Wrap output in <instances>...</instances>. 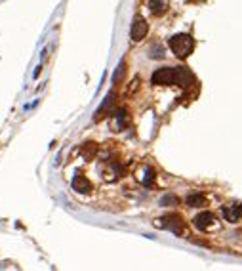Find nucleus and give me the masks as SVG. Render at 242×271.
Here are the masks:
<instances>
[{
	"instance_id": "2eb2a0df",
	"label": "nucleus",
	"mask_w": 242,
	"mask_h": 271,
	"mask_svg": "<svg viewBox=\"0 0 242 271\" xmlns=\"http://www.w3.org/2000/svg\"><path fill=\"white\" fill-rule=\"evenodd\" d=\"M189 2H202V0H189Z\"/></svg>"
},
{
	"instance_id": "f03ea898",
	"label": "nucleus",
	"mask_w": 242,
	"mask_h": 271,
	"mask_svg": "<svg viewBox=\"0 0 242 271\" xmlns=\"http://www.w3.org/2000/svg\"><path fill=\"white\" fill-rule=\"evenodd\" d=\"M153 84H178V67H164L153 73Z\"/></svg>"
},
{
	"instance_id": "f8f14e48",
	"label": "nucleus",
	"mask_w": 242,
	"mask_h": 271,
	"mask_svg": "<svg viewBox=\"0 0 242 271\" xmlns=\"http://www.w3.org/2000/svg\"><path fill=\"white\" fill-rule=\"evenodd\" d=\"M143 174H145V176L141 178V184H143V185H153V182H155V178H156L155 172H153L151 168H147V170H145Z\"/></svg>"
},
{
	"instance_id": "7ed1b4c3",
	"label": "nucleus",
	"mask_w": 242,
	"mask_h": 271,
	"mask_svg": "<svg viewBox=\"0 0 242 271\" xmlns=\"http://www.w3.org/2000/svg\"><path fill=\"white\" fill-rule=\"evenodd\" d=\"M160 220H162L160 225H162L164 229H170V231L176 233V235H183V233H185V223H183V220H181L178 214L164 216V218H160Z\"/></svg>"
},
{
	"instance_id": "9d476101",
	"label": "nucleus",
	"mask_w": 242,
	"mask_h": 271,
	"mask_svg": "<svg viewBox=\"0 0 242 271\" xmlns=\"http://www.w3.org/2000/svg\"><path fill=\"white\" fill-rule=\"evenodd\" d=\"M97 155V144L95 142H86L82 145V157L86 160H92Z\"/></svg>"
},
{
	"instance_id": "f257e3e1",
	"label": "nucleus",
	"mask_w": 242,
	"mask_h": 271,
	"mask_svg": "<svg viewBox=\"0 0 242 271\" xmlns=\"http://www.w3.org/2000/svg\"><path fill=\"white\" fill-rule=\"evenodd\" d=\"M170 48L176 54V57L180 59H185V57L191 56V52L195 50V40L191 35L187 32H180V35H174L170 39Z\"/></svg>"
},
{
	"instance_id": "9b49d317",
	"label": "nucleus",
	"mask_w": 242,
	"mask_h": 271,
	"mask_svg": "<svg viewBox=\"0 0 242 271\" xmlns=\"http://www.w3.org/2000/svg\"><path fill=\"white\" fill-rule=\"evenodd\" d=\"M187 205L189 207H204V205H206V199H204L200 193H193V195H189Z\"/></svg>"
},
{
	"instance_id": "4468645a",
	"label": "nucleus",
	"mask_w": 242,
	"mask_h": 271,
	"mask_svg": "<svg viewBox=\"0 0 242 271\" xmlns=\"http://www.w3.org/2000/svg\"><path fill=\"white\" fill-rule=\"evenodd\" d=\"M170 202H174V205H176V202H178V199H176L174 195H166L164 199H162V205H164V207H170Z\"/></svg>"
},
{
	"instance_id": "39448f33",
	"label": "nucleus",
	"mask_w": 242,
	"mask_h": 271,
	"mask_svg": "<svg viewBox=\"0 0 242 271\" xmlns=\"http://www.w3.org/2000/svg\"><path fill=\"white\" fill-rule=\"evenodd\" d=\"M223 218H225L227 222H231V223L240 222V220H242V205H238V202L225 205V207H223Z\"/></svg>"
},
{
	"instance_id": "20e7f679",
	"label": "nucleus",
	"mask_w": 242,
	"mask_h": 271,
	"mask_svg": "<svg viewBox=\"0 0 242 271\" xmlns=\"http://www.w3.org/2000/svg\"><path fill=\"white\" fill-rule=\"evenodd\" d=\"M147 32H149L147 21H145V19H143L141 16H137L135 19H133V23H132V40L140 42V40H143L145 37H147Z\"/></svg>"
},
{
	"instance_id": "0eeeda50",
	"label": "nucleus",
	"mask_w": 242,
	"mask_h": 271,
	"mask_svg": "<svg viewBox=\"0 0 242 271\" xmlns=\"http://www.w3.org/2000/svg\"><path fill=\"white\" fill-rule=\"evenodd\" d=\"M73 189L78 193H90L92 191V184H90V180H88L86 176L77 174L75 180H73Z\"/></svg>"
},
{
	"instance_id": "ddd939ff",
	"label": "nucleus",
	"mask_w": 242,
	"mask_h": 271,
	"mask_svg": "<svg viewBox=\"0 0 242 271\" xmlns=\"http://www.w3.org/2000/svg\"><path fill=\"white\" fill-rule=\"evenodd\" d=\"M124 75H126V63L122 61V63L118 65V71L115 73V79H113V80H115V84H120V80H122V77H124Z\"/></svg>"
},
{
	"instance_id": "6e6552de",
	"label": "nucleus",
	"mask_w": 242,
	"mask_h": 271,
	"mask_svg": "<svg viewBox=\"0 0 242 271\" xmlns=\"http://www.w3.org/2000/svg\"><path fill=\"white\" fill-rule=\"evenodd\" d=\"M115 94H109V96L105 97V101H103V105L97 109V115H95V120H101L103 117H107L109 115V111H113L115 109Z\"/></svg>"
},
{
	"instance_id": "1a4fd4ad",
	"label": "nucleus",
	"mask_w": 242,
	"mask_h": 271,
	"mask_svg": "<svg viewBox=\"0 0 242 271\" xmlns=\"http://www.w3.org/2000/svg\"><path fill=\"white\" fill-rule=\"evenodd\" d=\"M170 6V0H151L149 2V8L155 16H162Z\"/></svg>"
},
{
	"instance_id": "423d86ee",
	"label": "nucleus",
	"mask_w": 242,
	"mask_h": 271,
	"mask_svg": "<svg viewBox=\"0 0 242 271\" xmlns=\"http://www.w3.org/2000/svg\"><path fill=\"white\" fill-rule=\"evenodd\" d=\"M214 223H216V214H212V212H202V214H198L195 218V227L200 229V231L210 229Z\"/></svg>"
}]
</instances>
